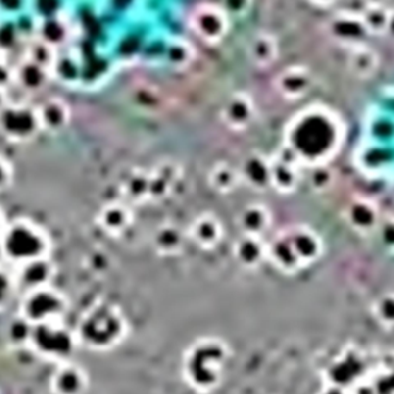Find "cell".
Segmentation results:
<instances>
[{
  "mask_svg": "<svg viewBox=\"0 0 394 394\" xmlns=\"http://www.w3.org/2000/svg\"><path fill=\"white\" fill-rule=\"evenodd\" d=\"M339 120L323 108L309 109L300 114L291 128V147L300 163L320 165L336 152L341 144Z\"/></svg>",
  "mask_w": 394,
  "mask_h": 394,
  "instance_id": "obj_1",
  "label": "cell"
},
{
  "mask_svg": "<svg viewBox=\"0 0 394 394\" xmlns=\"http://www.w3.org/2000/svg\"><path fill=\"white\" fill-rule=\"evenodd\" d=\"M3 256L19 266L45 259L49 251V237L45 230L28 219H17L6 225L0 236Z\"/></svg>",
  "mask_w": 394,
  "mask_h": 394,
  "instance_id": "obj_2",
  "label": "cell"
},
{
  "mask_svg": "<svg viewBox=\"0 0 394 394\" xmlns=\"http://www.w3.org/2000/svg\"><path fill=\"white\" fill-rule=\"evenodd\" d=\"M0 133L14 144H26L42 133L36 106L8 103L0 111Z\"/></svg>",
  "mask_w": 394,
  "mask_h": 394,
  "instance_id": "obj_3",
  "label": "cell"
},
{
  "mask_svg": "<svg viewBox=\"0 0 394 394\" xmlns=\"http://www.w3.org/2000/svg\"><path fill=\"white\" fill-rule=\"evenodd\" d=\"M30 342L33 344L39 354L51 359H60L68 356L74 345L73 336L65 328L59 327L55 320L36 325L34 330L30 333Z\"/></svg>",
  "mask_w": 394,
  "mask_h": 394,
  "instance_id": "obj_4",
  "label": "cell"
},
{
  "mask_svg": "<svg viewBox=\"0 0 394 394\" xmlns=\"http://www.w3.org/2000/svg\"><path fill=\"white\" fill-rule=\"evenodd\" d=\"M190 23L197 37L209 45H214L228 34L230 16L222 6L200 5L193 11Z\"/></svg>",
  "mask_w": 394,
  "mask_h": 394,
  "instance_id": "obj_5",
  "label": "cell"
},
{
  "mask_svg": "<svg viewBox=\"0 0 394 394\" xmlns=\"http://www.w3.org/2000/svg\"><path fill=\"white\" fill-rule=\"evenodd\" d=\"M62 311L63 302L59 294L44 287L34 288L33 293L28 294L26 300H23V317L34 325L54 322Z\"/></svg>",
  "mask_w": 394,
  "mask_h": 394,
  "instance_id": "obj_6",
  "label": "cell"
},
{
  "mask_svg": "<svg viewBox=\"0 0 394 394\" xmlns=\"http://www.w3.org/2000/svg\"><path fill=\"white\" fill-rule=\"evenodd\" d=\"M116 325L117 320L112 313L105 309V306H97L88 314V317L83 319L80 336L87 344H90V346L105 348L116 336Z\"/></svg>",
  "mask_w": 394,
  "mask_h": 394,
  "instance_id": "obj_7",
  "label": "cell"
},
{
  "mask_svg": "<svg viewBox=\"0 0 394 394\" xmlns=\"http://www.w3.org/2000/svg\"><path fill=\"white\" fill-rule=\"evenodd\" d=\"M330 36L342 45L349 48L362 45L363 39L368 36L365 30L362 17L353 12H339L328 23Z\"/></svg>",
  "mask_w": 394,
  "mask_h": 394,
  "instance_id": "obj_8",
  "label": "cell"
},
{
  "mask_svg": "<svg viewBox=\"0 0 394 394\" xmlns=\"http://www.w3.org/2000/svg\"><path fill=\"white\" fill-rule=\"evenodd\" d=\"M40 131L48 134L62 133L71 120V108L59 97H49L36 106Z\"/></svg>",
  "mask_w": 394,
  "mask_h": 394,
  "instance_id": "obj_9",
  "label": "cell"
},
{
  "mask_svg": "<svg viewBox=\"0 0 394 394\" xmlns=\"http://www.w3.org/2000/svg\"><path fill=\"white\" fill-rule=\"evenodd\" d=\"M274 85L282 97L288 100H297L311 90L313 76L303 66H290L279 73Z\"/></svg>",
  "mask_w": 394,
  "mask_h": 394,
  "instance_id": "obj_10",
  "label": "cell"
},
{
  "mask_svg": "<svg viewBox=\"0 0 394 394\" xmlns=\"http://www.w3.org/2000/svg\"><path fill=\"white\" fill-rule=\"evenodd\" d=\"M222 117L228 128L234 131H244L254 119V102L246 93H236L225 103Z\"/></svg>",
  "mask_w": 394,
  "mask_h": 394,
  "instance_id": "obj_11",
  "label": "cell"
},
{
  "mask_svg": "<svg viewBox=\"0 0 394 394\" xmlns=\"http://www.w3.org/2000/svg\"><path fill=\"white\" fill-rule=\"evenodd\" d=\"M241 180L254 191H263L271 187V159L265 157L260 152H252L242 162Z\"/></svg>",
  "mask_w": 394,
  "mask_h": 394,
  "instance_id": "obj_12",
  "label": "cell"
},
{
  "mask_svg": "<svg viewBox=\"0 0 394 394\" xmlns=\"http://www.w3.org/2000/svg\"><path fill=\"white\" fill-rule=\"evenodd\" d=\"M51 79V71L48 68L42 66L30 59H23L16 68H12V82L28 91V93H37L42 91Z\"/></svg>",
  "mask_w": 394,
  "mask_h": 394,
  "instance_id": "obj_13",
  "label": "cell"
},
{
  "mask_svg": "<svg viewBox=\"0 0 394 394\" xmlns=\"http://www.w3.org/2000/svg\"><path fill=\"white\" fill-rule=\"evenodd\" d=\"M180 180V168L173 162H163L149 174V199L160 200L170 196Z\"/></svg>",
  "mask_w": 394,
  "mask_h": 394,
  "instance_id": "obj_14",
  "label": "cell"
},
{
  "mask_svg": "<svg viewBox=\"0 0 394 394\" xmlns=\"http://www.w3.org/2000/svg\"><path fill=\"white\" fill-rule=\"evenodd\" d=\"M98 225L108 234L117 236L131 225L133 213L130 206L122 202H112L105 205L98 213Z\"/></svg>",
  "mask_w": 394,
  "mask_h": 394,
  "instance_id": "obj_15",
  "label": "cell"
},
{
  "mask_svg": "<svg viewBox=\"0 0 394 394\" xmlns=\"http://www.w3.org/2000/svg\"><path fill=\"white\" fill-rule=\"evenodd\" d=\"M300 170L297 163L280 160L277 157L271 159V187L279 193H293L299 187Z\"/></svg>",
  "mask_w": 394,
  "mask_h": 394,
  "instance_id": "obj_16",
  "label": "cell"
},
{
  "mask_svg": "<svg viewBox=\"0 0 394 394\" xmlns=\"http://www.w3.org/2000/svg\"><path fill=\"white\" fill-rule=\"evenodd\" d=\"M277 55H279V47L273 36L262 33L252 39L249 45V57L256 66L268 68L276 62Z\"/></svg>",
  "mask_w": 394,
  "mask_h": 394,
  "instance_id": "obj_17",
  "label": "cell"
},
{
  "mask_svg": "<svg viewBox=\"0 0 394 394\" xmlns=\"http://www.w3.org/2000/svg\"><path fill=\"white\" fill-rule=\"evenodd\" d=\"M348 63H349L351 71L357 77L367 79L376 73V69L379 66V55L374 49H371L370 47H365L362 44V45L351 48Z\"/></svg>",
  "mask_w": 394,
  "mask_h": 394,
  "instance_id": "obj_18",
  "label": "cell"
},
{
  "mask_svg": "<svg viewBox=\"0 0 394 394\" xmlns=\"http://www.w3.org/2000/svg\"><path fill=\"white\" fill-rule=\"evenodd\" d=\"M208 180H209L211 188L214 191L220 194H227V193H231L239 185L241 174H239V170L233 165L227 162H220L213 166Z\"/></svg>",
  "mask_w": 394,
  "mask_h": 394,
  "instance_id": "obj_19",
  "label": "cell"
},
{
  "mask_svg": "<svg viewBox=\"0 0 394 394\" xmlns=\"http://www.w3.org/2000/svg\"><path fill=\"white\" fill-rule=\"evenodd\" d=\"M123 197L128 202L142 203L149 199V174L136 170L123 182Z\"/></svg>",
  "mask_w": 394,
  "mask_h": 394,
  "instance_id": "obj_20",
  "label": "cell"
},
{
  "mask_svg": "<svg viewBox=\"0 0 394 394\" xmlns=\"http://www.w3.org/2000/svg\"><path fill=\"white\" fill-rule=\"evenodd\" d=\"M52 385L57 394H80L85 381L83 374L76 367H65L55 373L52 379Z\"/></svg>",
  "mask_w": 394,
  "mask_h": 394,
  "instance_id": "obj_21",
  "label": "cell"
},
{
  "mask_svg": "<svg viewBox=\"0 0 394 394\" xmlns=\"http://www.w3.org/2000/svg\"><path fill=\"white\" fill-rule=\"evenodd\" d=\"M390 14H391V11L385 5L367 6V9L360 14L363 26H365V30H367V33L373 34V36L387 34Z\"/></svg>",
  "mask_w": 394,
  "mask_h": 394,
  "instance_id": "obj_22",
  "label": "cell"
},
{
  "mask_svg": "<svg viewBox=\"0 0 394 394\" xmlns=\"http://www.w3.org/2000/svg\"><path fill=\"white\" fill-rule=\"evenodd\" d=\"M69 36V28L65 20L57 17H48L40 25L39 30V40L45 42L49 47L55 48L65 44Z\"/></svg>",
  "mask_w": 394,
  "mask_h": 394,
  "instance_id": "obj_23",
  "label": "cell"
},
{
  "mask_svg": "<svg viewBox=\"0 0 394 394\" xmlns=\"http://www.w3.org/2000/svg\"><path fill=\"white\" fill-rule=\"evenodd\" d=\"M349 222L359 228H370L377 220V206L368 199H356L348 206Z\"/></svg>",
  "mask_w": 394,
  "mask_h": 394,
  "instance_id": "obj_24",
  "label": "cell"
},
{
  "mask_svg": "<svg viewBox=\"0 0 394 394\" xmlns=\"http://www.w3.org/2000/svg\"><path fill=\"white\" fill-rule=\"evenodd\" d=\"M23 280H26L28 285L34 288L44 287L47 280L51 277V265L47 262V259H39L30 263H25L20 266Z\"/></svg>",
  "mask_w": 394,
  "mask_h": 394,
  "instance_id": "obj_25",
  "label": "cell"
},
{
  "mask_svg": "<svg viewBox=\"0 0 394 394\" xmlns=\"http://www.w3.org/2000/svg\"><path fill=\"white\" fill-rule=\"evenodd\" d=\"M336 180V174L333 171V168L328 166L327 163H320V165H314L311 168L308 176V184L309 188L316 193H325L328 191Z\"/></svg>",
  "mask_w": 394,
  "mask_h": 394,
  "instance_id": "obj_26",
  "label": "cell"
},
{
  "mask_svg": "<svg viewBox=\"0 0 394 394\" xmlns=\"http://www.w3.org/2000/svg\"><path fill=\"white\" fill-rule=\"evenodd\" d=\"M26 59H30L42 66L48 68L49 71H52L55 63H57V57H55V48L49 47L48 44L42 40H37L28 48V52L25 55Z\"/></svg>",
  "mask_w": 394,
  "mask_h": 394,
  "instance_id": "obj_27",
  "label": "cell"
},
{
  "mask_svg": "<svg viewBox=\"0 0 394 394\" xmlns=\"http://www.w3.org/2000/svg\"><path fill=\"white\" fill-rule=\"evenodd\" d=\"M270 222V213L268 208L263 205H249L245 208V211L242 213V223L246 227V230L256 233L263 230L266 225Z\"/></svg>",
  "mask_w": 394,
  "mask_h": 394,
  "instance_id": "obj_28",
  "label": "cell"
},
{
  "mask_svg": "<svg viewBox=\"0 0 394 394\" xmlns=\"http://www.w3.org/2000/svg\"><path fill=\"white\" fill-rule=\"evenodd\" d=\"M166 57H168V62H170L171 66L174 68H187L193 57H194V48L188 44V42H176V44H173L170 47V49H168V54H166Z\"/></svg>",
  "mask_w": 394,
  "mask_h": 394,
  "instance_id": "obj_29",
  "label": "cell"
},
{
  "mask_svg": "<svg viewBox=\"0 0 394 394\" xmlns=\"http://www.w3.org/2000/svg\"><path fill=\"white\" fill-rule=\"evenodd\" d=\"M252 0H222L223 11L231 17H242L251 9Z\"/></svg>",
  "mask_w": 394,
  "mask_h": 394,
  "instance_id": "obj_30",
  "label": "cell"
},
{
  "mask_svg": "<svg viewBox=\"0 0 394 394\" xmlns=\"http://www.w3.org/2000/svg\"><path fill=\"white\" fill-rule=\"evenodd\" d=\"M14 180V168L12 165L0 156V193L8 190Z\"/></svg>",
  "mask_w": 394,
  "mask_h": 394,
  "instance_id": "obj_31",
  "label": "cell"
},
{
  "mask_svg": "<svg viewBox=\"0 0 394 394\" xmlns=\"http://www.w3.org/2000/svg\"><path fill=\"white\" fill-rule=\"evenodd\" d=\"M11 291H12V279L5 270L0 268V308L9 300Z\"/></svg>",
  "mask_w": 394,
  "mask_h": 394,
  "instance_id": "obj_32",
  "label": "cell"
},
{
  "mask_svg": "<svg viewBox=\"0 0 394 394\" xmlns=\"http://www.w3.org/2000/svg\"><path fill=\"white\" fill-rule=\"evenodd\" d=\"M12 82V68L8 66L3 55H0V87L6 88Z\"/></svg>",
  "mask_w": 394,
  "mask_h": 394,
  "instance_id": "obj_33",
  "label": "cell"
},
{
  "mask_svg": "<svg viewBox=\"0 0 394 394\" xmlns=\"http://www.w3.org/2000/svg\"><path fill=\"white\" fill-rule=\"evenodd\" d=\"M23 8V0H0V11L5 14H16Z\"/></svg>",
  "mask_w": 394,
  "mask_h": 394,
  "instance_id": "obj_34",
  "label": "cell"
},
{
  "mask_svg": "<svg viewBox=\"0 0 394 394\" xmlns=\"http://www.w3.org/2000/svg\"><path fill=\"white\" fill-rule=\"evenodd\" d=\"M308 2H311L313 5H316V6H320V8H327V6H330V5L336 3L337 0H308Z\"/></svg>",
  "mask_w": 394,
  "mask_h": 394,
  "instance_id": "obj_35",
  "label": "cell"
},
{
  "mask_svg": "<svg viewBox=\"0 0 394 394\" xmlns=\"http://www.w3.org/2000/svg\"><path fill=\"white\" fill-rule=\"evenodd\" d=\"M8 105V97H6V88L0 87V111Z\"/></svg>",
  "mask_w": 394,
  "mask_h": 394,
  "instance_id": "obj_36",
  "label": "cell"
},
{
  "mask_svg": "<svg viewBox=\"0 0 394 394\" xmlns=\"http://www.w3.org/2000/svg\"><path fill=\"white\" fill-rule=\"evenodd\" d=\"M387 33L394 39V11H391V14H390V22H388Z\"/></svg>",
  "mask_w": 394,
  "mask_h": 394,
  "instance_id": "obj_37",
  "label": "cell"
},
{
  "mask_svg": "<svg viewBox=\"0 0 394 394\" xmlns=\"http://www.w3.org/2000/svg\"><path fill=\"white\" fill-rule=\"evenodd\" d=\"M367 6H377V5H385L387 0H363Z\"/></svg>",
  "mask_w": 394,
  "mask_h": 394,
  "instance_id": "obj_38",
  "label": "cell"
},
{
  "mask_svg": "<svg viewBox=\"0 0 394 394\" xmlns=\"http://www.w3.org/2000/svg\"><path fill=\"white\" fill-rule=\"evenodd\" d=\"M5 219H3V213H2V209H0V236H2L3 230H5Z\"/></svg>",
  "mask_w": 394,
  "mask_h": 394,
  "instance_id": "obj_39",
  "label": "cell"
}]
</instances>
